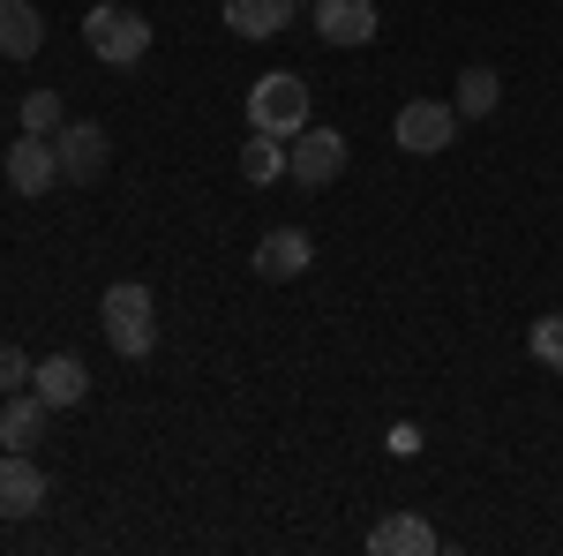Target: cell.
<instances>
[{"mask_svg":"<svg viewBox=\"0 0 563 556\" xmlns=\"http://www.w3.org/2000/svg\"><path fill=\"white\" fill-rule=\"evenodd\" d=\"M390 451H398V459H413V451H421V428L398 422V428H390Z\"/></svg>","mask_w":563,"mask_h":556,"instance_id":"obj_21","label":"cell"},{"mask_svg":"<svg viewBox=\"0 0 563 556\" xmlns=\"http://www.w3.org/2000/svg\"><path fill=\"white\" fill-rule=\"evenodd\" d=\"M38 45H45V15L31 0H0V53L8 61H31Z\"/></svg>","mask_w":563,"mask_h":556,"instance_id":"obj_15","label":"cell"},{"mask_svg":"<svg viewBox=\"0 0 563 556\" xmlns=\"http://www.w3.org/2000/svg\"><path fill=\"white\" fill-rule=\"evenodd\" d=\"M45 504V473L31 467V451H0V519H31Z\"/></svg>","mask_w":563,"mask_h":556,"instance_id":"obj_12","label":"cell"},{"mask_svg":"<svg viewBox=\"0 0 563 556\" xmlns=\"http://www.w3.org/2000/svg\"><path fill=\"white\" fill-rule=\"evenodd\" d=\"M308 263H316V241H308L301 226H271V233L256 241V279H271V286L301 279Z\"/></svg>","mask_w":563,"mask_h":556,"instance_id":"obj_7","label":"cell"},{"mask_svg":"<svg viewBox=\"0 0 563 556\" xmlns=\"http://www.w3.org/2000/svg\"><path fill=\"white\" fill-rule=\"evenodd\" d=\"M308 23H316V39H323V45H368L384 15H376V0H316Z\"/></svg>","mask_w":563,"mask_h":556,"instance_id":"obj_8","label":"cell"},{"mask_svg":"<svg viewBox=\"0 0 563 556\" xmlns=\"http://www.w3.org/2000/svg\"><path fill=\"white\" fill-rule=\"evenodd\" d=\"M339 173H346V135L339 129H316V121H308V129L286 143V181H294V188H331Z\"/></svg>","mask_w":563,"mask_h":556,"instance_id":"obj_5","label":"cell"},{"mask_svg":"<svg viewBox=\"0 0 563 556\" xmlns=\"http://www.w3.org/2000/svg\"><path fill=\"white\" fill-rule=\"evenodd\" d=\"M31 391H38L53 414H60V406H84L90 399V369L76 361V353H45L38 369H31Z\"/></svg>","mask_w":563,"mask_h":556,"instance_id":"obj_10","label":"cell"},{"mask_svg":"<svg viewBox=\"0 0 563 556\" xmlns=\"http://www.w3.org/2000/svg\"><path fill=\"white\" fill-rule=\"evenodd\" d=\"M533 361L541 369H563V316H541L533 324Z\"/></svg>","mask_w":563,"mask_h":556,"instance_id":"obj_19","label":"cell"},{"mask_svg":"<svg viewBox=\"0 0 563 556\" xmlns=\"http://www.w3.org/2000/svg\"><path fill=\"white\" fill-rule=\"evenodd\" d=\"M451 106H459V121H488L496 106H504V76L496 68H459V90H451Z\"/></svg>","mask_w":563,"mask_h":556,"instance_id":"obj_16","label":"cell"},{"mask_svg":"<svg viewBox=\"0 0 563 556\" xmlns=\"http://www.w3.org/2000/svg\"><path fill=\"white\" fill-rule=\"evenodd\" d=\"M241 181L249 188H271V181H286V135H249L241 143Z\"/></svg>","mask_w":563,"mask_h":556,"instance_id":"obj_17","label":"cell"},{"mask_svg":"<svg viewBox=\"0 0 563 556\" xmlns=\"http://www.w3.org/2000/svg\"><path fill=\"white\" fill-rule=\"evenodd\" d=\"M84 45L106 61V68H135L143 53H151V23L135 15V8H121V0H98L84 15Z\"/></svg>","mask_w":563,"mask_h":556,"instance_id":"obj_2","label":"cell"},{"mask_svg":"<svg viewBox=\"0 0 563 556\" xmlns=\"http://www.w3.org/2000/svg\"><path fill=\"white\" fill-rule=\"evenodd\" d=\"M45 422H53V406H45L38 391H8V406H0V444H8V451H31L45 436Z\"/></svg>","mask_w":563,"mask_h":556,"instance_id":"obj_14","label":"cell"},{"mask_svg":"<svg viewBox=\"0 0 563 556\" xmlns=\"http://www.w3.org/2000/svg\"><path fill=\"white\" fill-rule=\"evenodd\" d=\"M53 181H60L53 135H15V143H8V188H15V196H45Z\"/></svg>","mask_w":563,"mask_h":556,"instance_id":"obj_6","label":"cell"},{"mask_svg":"<svg viewBox=\"0 0 563 556\" xmlns=\"http://www.w3.org/2000/svg\"><path fill=\"white\" fill-rule=\"evenodd\" d=\"M31 369H38V361H31L23 346H0V391H31Z\"/></svg>","mask_w":563,"mask_h":556,"instance_id":"obj_20","label":"cell"},{"mask_svg":"<svg viewBox=\"0 0 563 556\" xmlns=\"http://www.w3.org/2000/svg\"><path fill=\"white\" fill-rule=\"evenodd\" d=\"M53 151H60V181H98L106 173V129L98 121H68L53 135Z\"/></svg>","mask_w":563,"mask_h":556,"instance_id":"obj_11","label":"cell"},{"mask_svg":"<svg viewBox=\"0 0 563 556\" xmlns=\"http://www.w3.org/2000/svg\"><path fill=\"white\" fill-rule=\"evenodd\" d=\"M451 135H459V106H443V98H406L398 121H390V143H398L406 159H435V151H451Z\"/></svg>","mask_w":563,"mask_h":556,"instance_id":"obj_4","label":"cell"},{"mask_svg":"<svg viewBox=\"0 0 563 556\" xmlns=\"http://www.w3.org/2000/svg\"><path fill=\"white\" fill-rule=\"evenodd\" d=\"M249 129H263V135H301L308 129V84L294 68H271V76L249 84Z\"/></svg>","mask_w":563,"mask_h":556,"instance_id":"obj_3","label":"cell"},{"mask_svg":"<svg viewBox=\"0 0 563 556\" xmlns=\"http://www.w3.org/2000/svg\"><path fill=\"white\" fill-rule=\"evenodd\" d=\"M98 324H106V339H113L121 361H143L158 346V301H151L143 279H121V286H106V301H98Z\"/></svg>","mask_w":563,"mask_h":556,"instance_id":"obj_1","label":"cell"},{"mask_svg":"<svg viewBox=\"0 0 563 556\" xmlns=\"http://www.w3.org/2000/svg\"><path fill=\"white\" fill-rule=\"evenodd\" d=\"M294 15H301V0H225L233 39H278V31H294Z\"/></svg>","mask_w":563,"mask_h":556,"instance_id":"obj_13","label":"cell"},{"mask_svg":"<svg viewBox=\"0 0 563 556\" xmlns=\"http://www.w3.org/2000/svg\"><path fill=\"white\" fill-rule=\"evenodd\" d=\"M368 549L376 556H435L443 542H435V526L421 512H384L376 526H368Z\"/></svg>","mask_w":563,"mask_h":556,"instance_id":"obj_9","label":"cell"},{"mask_svg":"<svg viewBox=\"0 0 563 556\" xmlns=\"http://www.w3.org/2000/svg\"><path fill=\"white\" fill-rule=\"evenodd\" d=\"M60 129H68L60 90H31V98H23V135H60Z\"/></svg>","mask_w":563,"mask_h":556,"instance_id":"obj_18","label":"cell"}]
</instances>
